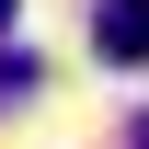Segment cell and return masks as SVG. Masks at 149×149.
<instances>
[{"instance_id": "obj_2", "label": "cell", "mask_w": 149, "mask_h": 149, "mask_svg": "<svg viewBox=\"0 0 149 149\" xmlns=\"http://www.w3.org/2000/svg\"><path fill=\"white\" fill-rule=\"evenodd\" d=\"M23 92H35V57H12V46H0V103H23Z\"/></svg>"}, {"instance_id": "obj_3", "label": "cell", "mask_w": 149, "mask_h": 149, "mask_svg": "<svg viewBox=\"0 0 149 149\" xmlns=\"http://www.w3.org/2000/svg\"><path fill=\"white\" fill-rule=\"evenodd\" d=\"M126 149H149V115H138V126H126Z\"/></svg>"}, {"instance_id": "obj_4", "label": "cell", "mask_w": 149, "mask_h": 149, "mask_svg": "<svg viewBox=\"0 0 149 149\" xmlns=\"http://www.w3.org/2000/svg\"><path fill=\"white\" fill-rule=\"evenodd\" d=\"M0 23H12V0H0Z\"/></svg>"}, {"instance_id": "obj_1", "label": "cell", "mask_w": 149, "mask_h": 149, "mask_svg": "<svg viewBox=\"0 0 149 149\" xmlns=\"http://www.w3.org/2000/svg\"><path fill=\"white\" fill-rule=\"evenodd\" d=\"M92 46L115 57V69H149V0H103L92 12Z\"/></svg>"}]
</instances>
